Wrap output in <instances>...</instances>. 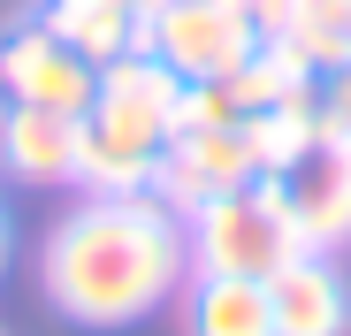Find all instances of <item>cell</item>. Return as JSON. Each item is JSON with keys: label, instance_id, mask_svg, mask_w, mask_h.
I'll use <instances>...</instances> for the list:
<instances>
[{"label": "cell", "instance_id": "9c48e42d", "mask_svg": "<svg viewBox=\"0 0 351 336\" xmlns=\"http://www.w3.org/2000/svg\"><path fill=\"white\" fill-rule=\"evenodd\" d=\"M267 313H275V336H343L351 328V291L321 252H298L290 267L267 275Z\"/></svg>", "mask_w": 351, "mask_h": 336}, {"label": "cell", "instance_id": "5b68a950", "mask_svg": "<svg viewBox=\"0 0 351 336\" xmlns=\"http://www.w3.org/2000/svg\"><path fill=\"white\" fill-rule=\"evenodd\" d=\"M260 176V160L245 145V123H221V130H184V138H168L160 145V168H153V191L176 206V214H191L221 191H237Z\"/></svg>", "mask_w": 351, "mask_h": 336}, {"label": "cell", "instance_id": "9a60e30c", "mask_svg": "<svg viewBox=\"0 0 351 336\" xmlns=\"http://www.w3.org/2000/svg\"><path fill=\"white\" fill-rule=\"evenodd\" d=\"M123 8H130V16H138V23H153V16H160V8H168V0H123Z\"/></svg>", "mask_w": 351, "mask_h": 336}, {"label": "cell", "instance_id": "8fae6325", "mask_svg": "<svg viewBox=\"0 0 351 336\" xmlns=\"http://www.w3.org/2000/svg\"><path fill=\"white\" fill-rule=\"evenodd\" d=\"M321 138V92H298L282 107H260V115H245V145L260 160V176H290Z\"/></svg>", "mask_w": 351, "mask_h": 336}, {"label": "cell", "instance_id": "6da1fadb", "mask_svg": "<svg viewBox=\"0 0 351 336\" xmlns=\"http://www.w3.org/2000/svg\"><path fill=\"white\" fill-rule=\"evenodd\" d=\"M191 275V230L160 191H114L77 199L46 230L38 291L77 328H130L153 306H168Z\"/></svg>", "mask_w": 351, "mask_h": 336}, {"label": "cell", "instance_id": "7a4b0ae2", "mask_svg": "<svg viewBox=\"0 0 351 336\" xmlns=\"http://www.w3.org/2000/svg\"><path fill=\"white\" fill-rule=\"evenodd\" d=\"M184 230H191V267L199 275H252V283H267L275 267H290L298 252H313L306 230H298V214H290L282 176H252L237 191L191 206Z\"/></svg>", "mask_w": 351, "mask_h": 336}, {"label": "cell", "instance_id": "4fadbf2b", "mask_svg": "<svg viewBox=\"0 0 351 336\" xmlns=\"http://www.w3.org/2000/svg\"><path fill=\"white\" fill-rule=\"evenodd\" d=\"M298 92H313V69H306L290 46H260L237 77H221V99H229V115H237V123H245V115H260V107L298 99Z\"/></svg>", "mask_w": 351, "mask_h": 336}, {"label": "cell", "instance_id": "3957f363", "mask_svg": "<svg viewBox=\"0 0 351 336\" xmlns=\"http://www.w3.org/2000/svg\"><path fill=\"white\" fill-rule=\"evenodd\" d=\"M145 46L184 84H221V77H237L260 53V31L245 23L237 0H168V8L145 23Z\"/></svg>", "mask_w": 351, "mask_h": 336}, {"label": "cell", "instance_id": "5bb4252c", "mask_svg": "<svg viewBox=\"0 0 351 336\" xmlns=\"http://www.w3.org/2000/svg\"><path fill=\"white\" fill-rule=\"evenodd\" d=\"M8 252H16V230H8V206H0V275H8Z\"/></svg>", "mask_w": 351, "mask_h": 336}, {"label": "cell", "instance_id": "7c38bea8", "mask_svg": "<svg viewBox=\"0 0 351 336\" xmlns=\"http://www.w3.org/2000/svg\"><path fill=\"white\" fill-rule=\"evenodd\" d=\"M191 336H275L267 283H252V275H199V291H191Z\"/></svg>", "mask_w": 351, "mask_h": 336}, {"label": "cell", "instance_id": "30bf717a", "mask_svg": "<svg viewBox=\"0 0 351 336\" xmlns=\"http://www.w3.org/2000/svg\"><path fill=\"white\" fill-rule=\"evenodd\" d=\"M31 16L62 38V46H77L92 69H107V62H123V53L145 46V23L123 8V0H38Z\"/></svg>", "mask_w": 351, "mask_h": 336}, {"label": "cell", "instance_id": "277c9868", "mask_svg": "<svg viewBox=\"0 0 351 336\" xmlns=\"http://www.w3.org/2000/svg\"><path fill=\"white\" fill-rule=\"evenodd\" d=\"M99 69L77 46H62L38 16L0 31V107H46V115H92Z\"/></svg>", "mask_w": 351, "mask_h": 336}, {"label": "cell", "instance_id": "8992f818", "mask_svg": "<svg viewBox=\"0 0 351 336\" xmlns=\"http://www.w3.org/2000/svg\"><path fill=\"white\" fill-rule=\"evenodd\" d=\"M176 107H184V77H176L153 46H138V53H123V62H107V69H99L92 123L123 130V138H145V145H168Z\"/></svg>", "mask_w": 351, "mask_h": 336}, {"label": "cell", "instance_id": "ba28073f", "mask_svg": "<svg viewBox=\"0 0 351 336\" xmlns=\"http://www.w3.org/2000/svg\"><path fill=\"white\" fill-rule=\"evenodd\" d=\"M84 160V115H46V107H0V168L16 184L62 191Z\"/></svg>", "mask_w": 351, "mask_h": 336}, {"label": "cell", "instance_id": "52a82bcc", "mask_svg": "<svg viewBox=\"0 0 351 336\" xmlns=\"http://www.w3.org/2000/svg\"><path fill=\"white\" fill-rule=\"evenodd\" d=\"M282 191H290V214H298V230H306L313 252L351 245V130L321 123L313 153L282 176Z\"/></svg>", "mask_w": 351, "mask_h": 336}, {"label": "cell", "instance_id": "2e32d148", "mask_svg": "<svg viewBox=\"0 0 351 336\" xmlns=\"http://www.w3.org/2000/svg\"><path fill=\"white\" fill-rule=\"evenodd\" d=\"M0 336H8V328H0Z\"/></svg>", "mask_w": 351, "mask_h": 336}]
</instances>
